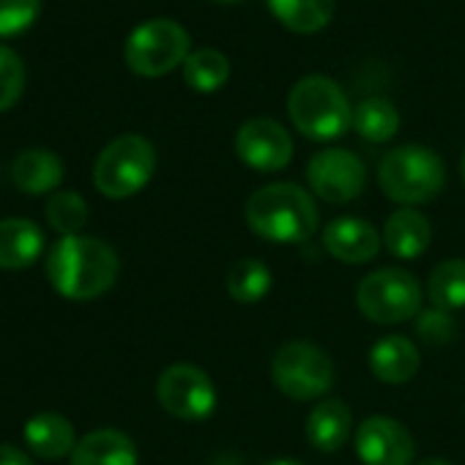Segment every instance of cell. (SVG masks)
Here are the masks:
<instances>
[{
  "mask_svg": "<svg viewBox=\"0 0 465 465\" xmlns=\"http://www.w3.org/2000/svg\"><path fill=\"white\" fill-rule=\"evenodd\" d=\"M118 269L115 250L91 236H66L47 255V280L69 302L104 296L115 285Z\"/></svg>",
  "mask_w": 465,
  "mask_h": 465,
  "instance_id": "1",
  "label": "cell"
},
{
  "mask_svg": "<svg viewBox=\"0 0 465 465\" xmlns=\"http://www.w3.org/2000/svg\"><path fill=\"white\" fill-rule=\"evenodd\" d=\"M244 219L258 239L272 244H304L318 230V205L299 183H269L252 192Z\"/></svg>",
  "mask_w": 465,
  "mask_h": 465,
  "instance_id": "2",
  "label": "cell"
},
{
  "mask_svg": "<svg viewBox=\"0 0 465 465\" xmlns=\"http://www.w3.org/2000/svg\"><path fill=\"white\" fill-rule=\"evenodd\" d=\"M288 115L293 126L315 143L337 140L353 126V107L345 91L326 74H307L291 88Z\"/></svg>",
  "mask_w": 465,
  "mask_h": 465,
  "instance_id": "3",
  "label": "cell"
},
{
  "mask_svg": "<svg viewBox=\"0 0 465 465\" xmlns=\"http://www.w3.org/2000/svg\"><path fill=\"white\" fill-rule=\"evenodd\" d=\"M446 167L443 159L424 145H400L389 151L378 164V183L383 194L402 208L424 205L443 189Z\"/></svg>",
  "mask_w": 465,
  "mask_h": 465,
  "instance_id": "4",
  "label": "cell"
},
{
  "mask_svg": "<svg viewBox=\"0 0 465 465\" xmlns=\"http://www.w3.org/2000/svg\"><path fill=\"white\" fill-rule=\"evenodd\" d=\"M156 170V151L143 134L115 137L94 164V186L110 200L137 194Z\"/></svg>",
  "mask_w": 465,
  "mask_h": 465,
  "instance_id": "5",
  "label": "cell"
},
{
  "mask_svg": "<svg viewBox=\"0 0 465 465\" xmlns=\"http://www.w3.org/2000/svg\"><path fill=\"white\" fill-rule=\"evenodd\" d=\"M272 381L296 402L323 400L334 386V361L321 345L291 340L272 359Z\"/></svg>",
  "mask_w": 465,
  "mask_h": 465,
  "instance_id": "6",
  "label": "cell"
},
{
  "mask_svg": "<svg viewBox=\"0 0 465 465\" xmlns=\"http://www.w3.org/2000/svg\"><path fill=\"white\" fill-rule=\"evenodd\" d=\"M192 39L175 20H148L137 25L124 47L126 66L140 77H162L183 66Z\"/></svg>",
  "mask_w": 465,
  "mask_h": 465,
  "instance_id": "7",
  "label": "cell"
},
{
  "mask_svg": "<svg viewBox=\"0 0 465 465\" xmlns=\"http://www.w3.org/2000/svg\"><path fill=\"white\" fill-rule=\"evenodd\" d=\"M356 307L378 326H394L421 312V288L405 269H378L356 288Z\"/></svg>",
  "mask_w": 465,
  "mask_h": 465,
  "instance_id": "8",
  "label": "cell"
},
{
  "mask_svg": "<svg viewBox=\"0 0 465 465\" xmlns=\"http://www.w3.org/2000/svg\"><path fill=\"white\" fill-rule=\"evenodd\" d=\"M159 405L181 421H205L216 411V386L194 364H170L156 381Z\"/></svg>",
  "mask_w": 465,
  "mask_h": 465,
  "instance_id": "9",
  "label": "cell"
},
{
  "mask_svg": "<svg viewBox=\"0 0 465 465\" xmlns=\"http://www.w3.org/2000/svg\"><path fill=\"white\" fill-rule=\"evenodd\" d=\"M310 189L334 205H345L356 200L367 186V167L364 162L345 148H326L318 151L307 164Z\"/></svg>",
  "mask_w": 465,
  "mask_h": 465,
  "instance_id": "10",
  "label": "cell"
},
{
  "mask_svg": "<svg viewBox=\"0 0 465 465\" xmlns=\"http://www.w3.org/2000/svg\"><path fill=\"white\" fill-rule=\"evenodd\" d=\"M236 156L258 173H277L291 164L293 140L280 121L252 118L236 132Z\"/></svg>",
  "mask_w": 465,
  "mask_h": 465,
  "instance_id": "11",
  "label": "cell"
},
{
  "mask_svg": "<svg viewBox=\"0 0 465 465\" xmlns=\"http://www.w3.org/2000/svg\"><path fill=\"white\" fill-rule=\"evenodd\" d=\"M356 454L364 465H411L413 438L405 424L391 416H370L353 432Z\"/></svg>",
  "mask_w": 465,
  "mask_h": 465,
  "instance_id": "12",
  "label": "cell"
},
{
  "mask_svg": "<svg viewBox=\"0 0 465 465\" xmlns=\"http://www.w3.org/2000/svg\"><path fill=\"white\" fill-rule=\"evenodd\" d=\"M323 250L348 266L370 263L381 250V232L361 216H337L323 230Z\"/></svg>",
  "mask_w": 465,
  "mask_h": 465,
  "instance_id": "13",
  "label": "cell"
},
{
  "mask_svg": "<svg viewBox=\"0 0 465 465\" xmlns=\"http://www.w3.org/2000/svg\"><path fill=\"white\" fill-rule=\"evenodd\" d=\"M367 364L378 381L400 386V383H408L419 372L421 356H419V348L413 345V340H408L402 334H386L370 348Z\"/></svg>",
  "mask_w": 465,
  "mask_h": 465,
  "instance_id": "14",
  "label": "cell"
},
{
  "mask_svg": "<svg viewBox=\"0 0 465 465\" xmlns=\"http://www.w3.org/2000/svg\"><path fill=\"white\" fill-rule=\"evenodd\" d=\"M45 250V232L25 216L0 219V269L23 272L31 269Z\"/></svg>",
  "mask_w": 465,
  "mask_h": 465,
  "instance_id": "15",
  "label": "cell"
},
{
  "mask_svg": "<svg viewBox=\"0 0 465 465\" xmlns=\"http://www.w3.org/2000/svg\"><path fill=\"white\" fill-rule=\"evenodd\" d=\"M432 242V227L416 208H397L383 224V244L400 261H413L427 252Z\"/></svg>",
  "mask_w": 465,
  "mask_h": 465,
  "instance_id": "16",
  "label": "cell"
},
{
  "mask_svg": "<svg viewBox=\"0 0 465 465\" xmlns=\"http://www.w3.org/2000/svg\"><path fill=\"white\" fill-rule=\"evenodd\" d=\"M69 465H137V446L121 430H94L77 440Z\"/></svg>",
  "mask_w": 465,
  "mask_h": 465,
  "instance_id": "17",
  "label": "cell"
},
{
  "mask_svg": "<svg viewBox=\"0 0 465 465\" xmlns=\"http://www.w3.org/2000/svg\"><path fill=\"white\" fill-rule=\"evenodd\" d=\"M23 435H25L28 449L42 460H61V457L72 454L77 446L72 421L55 411H45V413L31 416Z\"/></svg>",
  "mask_w": 465,
  "mask_h": 465,
  "instance_id": "18",
  "label": "cell"
},
{
  "mask_svg": "<svg viewBox=\"0 0 465 465\" xmlns=\"http://www.w3.org/2000/svg\"><path fill=\"white\" fill-rule=\"evenodd\" d=\"M307 438L318 451H337L348 443L353 430L351 408L342 400L323 397L307 416Z\"/></svg>",
  "mask_w": 465,
  "mask_h": 465,
  "instance_id": "19",
  "label": "cell"
},
{
  "mask_svg": "<svg viewBox=\"0 0 465 465\" xmlns=\"http://www.w3.org/2000/svg\"><path fill=\"white\" fill-rule=\"evenodd\" d=\"M12 178L25 194H47L64 181V162L47 148H28L15 159Z\"/></svg>",
  "mask_w": 465,
  "mask_h": 465,
  "instance_id": "20",
  "label": "cell"
},
{
  "mask_svg": "<svg viewBox=\"0 0 465 465\" xmlns=\"http://www.w3.org/2000/svg\"><path fill=\"white\" fill-rule=\"evenodd\" d=\"M269 12L291 34H318L334 17V0H266Z\"/></svg>",
  "mask_w": 465,
  "mask_h": 465,
  "instance_id": "21",
  "label": "cell"
},
{
  "mask_svg": "<svg viewBox=\"0 0 465 465\" xmlns=\"http://www.w3.org/2000/svg\"><path fill=\"white\" fill-rule=\"evenodd\" d=\"M353 129L367 143H389L400 129V113L389 99L367 96L353 107Z\"/></svg>",
  "mask_w": 465,
  "mask_h": 465,
  "instance_id": "22",
  "label": "cell"
},
{
  "mask_svg": "<svg viewBox=\"0 0 465 465\" xmlns=\"http://www.w3.org/2000/svg\"><path fill=\"white\" fill-rule=\"evenodd\" d=\"M427 293L435 310L443 312L465 310V261L451 258L435 266L427 282Z\"/></svg>",
  "mask_w": 465,
  "mask_h": 465,
  "instance_id": "23",
  "label": "cell"
},
{
  "mask_svg": "<svg viewBox=\"0 0 465 465\" xmlns=\"http://www.w3.org/2000/svg\"><path fill=\"white\" fill-rule=\"evenodd\" d=\"M227 293L239 304H258L272 291V272L258 258H244L227 272Z\"/></svg>",
  "mask_w": 465,
  "mask_h": 465,
  "instance_id": "24",
  "label": "cell"
},
{
  "mask_svg": "<svg viewBox=\"0 0 465 465\" xmlns=\"http://www.w3.org/2000/svg\"><path fill=\"white\" fill-rule=\"evenodd\" d=\"M183 80L197 94H213L230 80V61L219 50H194L183 61Z\"/></svg>",
  "mask_w": 465,
  "mask_h": 465,
  "instance_id": "25",
  "label": "cell"
},
{
  "mask_svg": "<svg viewBox=\"0 0 465 465\" xmlns=\"http://www.w3.org/2000/svg\"><path fill=\"white\" fill-rule=\"evenodd\" d=\"M45 213H47L50 227L58 230L66 239V236H83V227L88 224L91 208H88L85 197L77 192H55L47 200Z\"/></svg>",
  "mask_w": 465,
  "mask_h": 465,
  "instance_id": "26",
  "label": "cell"
},
{
  "mask_svg": "<svg viewBox=\"0 0 465 465\" xmlns=\"http://www.w3.org/2000/svg\"><path fill=\"white\" fill-rule=\"evenodd\" d=\"M23 91H25V66L15 50L0 45V113L15 107Z\"/></svg>",
  "mask_w": 465,
  "mask_h": 465,
  "instance_id": "27",
  "label": "cell"
},
{
  "mask_svg": "<svg viewBox=\"0 0 465 465\" xmlns=\"http://www.w3.org/2000/svg\"><path fill=\"white\" fill-rule=\"evenodd\" d=\"M416 334L421 342H427L432 348H443L457 337V323H454L451 312L430 307L416 315Z\"/></svg>",
  "mask_w": 465,
  "mask_h": 465,
  "instance_id": "28",
  "label": "cell"
},
{
  "mask_svg": "<svg viewBox=\"0 0 465 465\" xmlns=\"http://www.w3.org/2000/svg\"><path fill=\"white\" fill-rule=\"evenodd\" d=\"M42 0H0V36H12L36 23Z\"/></svg>",
  "mask_w": 465,
  "mask_h": 465,
  "instance_id": "29",
  "label": "cell"
},
{
  "mask_svg": "<svg viewBox=\"0 0 465 465\" xmlns=\"http://www.w3.org/2000/svg\"><path fill=\"white\" fill-rule=\"evenodd\" d=\"M0 465H34L31 457L17 449V446H9V443H0Z\"/></svg>",
  "mask_w": 465,
  "mask_h": 465,
  "instance_id": "30",
  "label": "cell"
},
{
  "mask_svg": "<svg viewBox=\"0 0 465 465\" xmlns=\"http://www.w3.org/2000/svg\"><path fill=\"white\" fill-rule=\"evenodd\" d=\"M416 465H451V462L443 460V457H427V460H419Z\"/></svg>",
  "mask_w": 465,
  "mask_h": 465,
  "instance_id": "31",
  "label": "cell"
},
{
  "mask_svg": "<svg viewBox=\"0 0 465 465\" xmlns=\"http://www.w3.org/2000/svg\"><path fill=\"white\" fill-rule=\"evenodd\" d=\"M266 465H304V462H299V460H272Z\"/></svg>",
  "mask_w": 465,
  "mask_h": 465,
  "instance_id": "32",
  "label": "cell"
},
{
  "mask_svg": "<svg viewBox=\"0 0 465 465\" xmlns=\"http://www.w3.org/2000/svg\"><path fill=\"white\" fill-rule=\"evenodd\" d=\"M460 175H462V183H465V153H462V159H460Z\"/></svg>",
  "mask_w": 465,
  "mask_h": 465,
  "instance_id": "33",
  "label": "cell"
},
{
  "mask_svg": "<svg viewBox=\"0 0 465 465\" xmlns=\"http://www.w3.org/2000/svg\"><path fill=\"white\" fill-rule=\"evenodd\" d=\"M216 4H242V0H216Z\"/></svg>",
  "mask_w": 465,
  "mask_h": 465,
  "instance_id": "34",
  "label": "cell"
}]
</instances>
